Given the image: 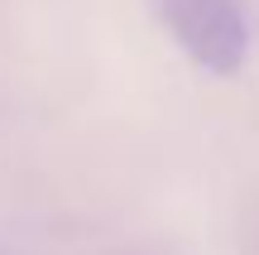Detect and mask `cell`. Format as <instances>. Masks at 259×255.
Wrapping results in <instances>:
<instances>
[{"mask_svg": "<svg viewBox=\"0 0 259 255\" xmlns=\"http://www.w3.org/2000/svg\"><path fill=\"white\" fill-rule=\"evenodd\" d=\"M154 10L197 67L216 77L240 72L250 53V19L240 0H154Z\"/></svg>", "mask_w": 259, "mask_h": 255, "instance_id": "6da1fadb", "label": "cell"}, {"mask_svg": "<svg viewBox=\"0 0 259 255\" xmlns=\"http://www.w3.org/2000/svg\"><path fill=\"white\" fill-rule=\"evenodd\" d=\"M0 255H5V250H0Z\"/></svg>", "mask_w": 259, "mask_h": 255, "instance_id": "7a4b0ae2", "label": "cell"}]
</instances>
